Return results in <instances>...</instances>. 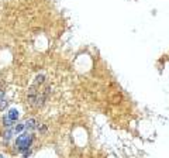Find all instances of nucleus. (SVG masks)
I'll list each match as a JSON object with an SVG mask.
<instances>
[{
    "mask_svg": "<svg viewBox=\"0 0 169 158\" xmlns=\"http://www.w3.org/2000/svg\"><path fill=\"white\" fill-rule=\"evenodd\" d=\"M31 141H32L31 133H21V134L16 138V145L18 147V150L21 151V152H25V151H28V148H30Z\"/></svg>",
    "mask_w": 169,
    "mask_h": 158,
    "instance_id": "nucleus-1",
    "label": "nucleus"
},
{
    "mask_svg": "<svg viewBox=\"0 0 169 158\" xmlns=\"http://www.w3.org/2000/svg\"><path fill=\"white\" fill-rule=\"evenodd\" d=\"M24 124H25V128H27L28 131H32L34 128H37V121H35L34 118H28V120H25Z\"/></svg>",
    "mask_w": 169,
    "mask_h": 158,
    "instance_id": "nucleus-2",
    "label": "nucleus"
},
{
    "mask_svg": "<svg viewBox=\"0 0 169 158\" xmlns=\"http://www.w3.org/2000/svg\"><path fill=\"white\" fill-rule=\"evenodd\" d=\"M7 117L11 120V121H17V118H18V110L17 109H10L7 113Z\"/></svg>",
    "mask_w": 169,
    "mask_h": 158,
    "instance_id": "nucleus-3",
    "label": "nucleus"
},
{
    "mask_svg": "<svg viewBox=\"0 0 169 158\" xmlns=\"http://www.w3.org/2000/svg\"><path fill=\"white\" fill-rule=\"evenodd\" d=\"M13 134H14V127H11V128H6V131H4V134H3V138H4L6 141H8V140L13 137Z\"/></svg>",
    "mask_w": 169,
    "mask_h": 158,
    "instance_id": "nucleus-4",
    "label": "nucleus"
},
{
    "mask_svg": "<svg viewBox=\"0 0 169 158\" xmlns=\"http://www.w3.org/2000/svg\"><path fill=\"white\" fill-rule=\"evenodd\" d=\"M6 106H7V102H6V96H4V92H3V90H0V110H3Z\"/></svg>",
    "mask_w": 169,
    "mask_h": 158,
    "instance_id": "nucleus-5",
    "label": "nucleus"
},
{
    "mask_svg": "<svg viewBox=\"0 0 169 158\" xmlns=\"http://www.w3.org/2000/svg\"><path fill=\"white\" fill-rule=\"evenodd\" d=\"M24 128H25V124H24V123H18L17 126H14V133H16V134H18V133H21Z\"/></svg>",
    "mask_w": 169,
    "mask_h": 158,
    "instance_id": "nucleus-6",
    "label": "nucleus"
},
{
    "mask_svg": "<svg viewBox=\"0 0 169 158\" xmlns=\"http://www.w3.org/2000/svg\"><path fill=\"white\" fill-rule=\"evenodd\" d=\"M3 123H4V127H6V128H11L14 121H11L8 117H4V118H3Z\"/></svg>",
    "mask_w": 169,
    "mask_h": 158,
    "instance_id": "nucleus-7",
    "label": "nucleus"
},
{
    "mask_svg": "<svg viewBox=\"0 0 169 158\" xmlns=\"http://www.w3.org/2000/svg\"><path fill=\"white\" fill-rule=\"evenodd\" d=\"M0 158H3V157H1V155H0Z\"/></svg>",
    "mask_w": 169,
    "mask_h": 158,
    "instance_id": "nucleus-8",
    "label": "nucleus"
}]
</instances>
